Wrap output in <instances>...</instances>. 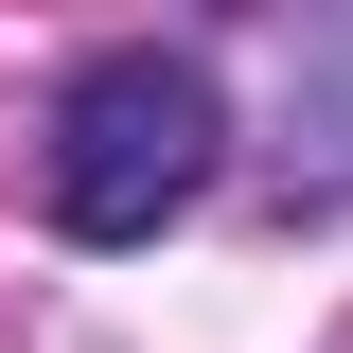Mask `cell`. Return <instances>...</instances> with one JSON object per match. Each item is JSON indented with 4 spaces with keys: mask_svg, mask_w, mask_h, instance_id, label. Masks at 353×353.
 <instances>
[{
    "mask_svg": "<svg viewBox=\"0 0 353 353\" xmlns=\"http://www.w3.org/2000/svg\"><path fill=\"white\" fill-rule=\"evenodd\" d=\"M212 159H230V106H212V71L194 53H88L71 71V106H53V230L71 248H159L194 194H212Z\"/></svg>",
    "mask_w": 353,
    "mask_h": 353,
    "instance_id": "1",
    "label": "cell"
}]
</instances>
